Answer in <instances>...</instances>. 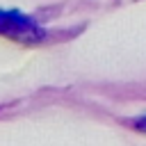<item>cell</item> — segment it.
Segmentation results:
<instances>
[{"label": "cell", "instance_id": "obj_1", "mask_svg": "<svg viewBox=\"0 0 146 146\" xmlns=\"http://www.w3.org/2000/svg\"><path fill=\"white\" fill-rule=\"evenodd\" d=\"M0 32L11 34V36H32V34H36V27L21 14L0 11Z\"/></svg>", "mask_w": 146, "mask_h": 146}, {"label": "cell", "instance_id": "obj_2", "mask_svg": "<svg viewBox=\"0 0 146 146\" xmlns=\"http://www.w3.org/2000/svg\"><path fill=\"white\" fill-rule=\"evenodd\" d=\"M135 128H137V130H144V132H146V116L137 119V121H135Z\"/></svg>", "mask_w": 146, "mask_h": 146}]
</instances>
